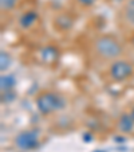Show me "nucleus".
Masks as SVG:
<instances>
[{
    "mask_svg": "<svg viewBox=\"0 0 134 152\" xmlns=\"http://www.w3.org/2000/svg\"><path fill=\"white\" fill-rule=\"evenodd\" d=\"M131 45L134 46V35H133V38H131Z\"/></svg>",
    "mask_w": 134,
    "mask_h": 152,
    "instance_id": "obj_15",
    "label": "nucleus"
},
{
    "mask_svg": "<svg viewBox=\"0 0 134 152\" xmlns=\"http://www.w3.org/2000/svg\"><path fill=\"white\" fill-rule=\"evenodd\" d=\"M14 144L20 151H32L40 144V132L38 129H26L15 136Z\"/></svg>",
    "mask_w": 134,
    "mask_h": 152,
    "instance_id": "obj_3",
    "label": "nucleus"
},
{
    "mask_svg": "<svg viewBox=\"0 0 134 152\" xmlns=\"http://www.w3.org/2000/svg\"><path fill=\"white\" fill-rule=\"evenodd\" d=\"M39 20V15H38L36 11L34 10H30V11L24 12L19 19V26L22 27L23 30H30L38 23Z\"/></svg>",
    "mask_w": 134,
    "mask_h": 152,
    "instance_id": "obj_6",
    "label": "nucleus"
},
{
    "mask_svg": "<svg viewBox=\"0 0 134 152\" xmlns=\"http://www.w3.org/2000/svg\"><path fill=\"white\" fill-rule=\"evenodd\" d=\"M16 86V78L12 74H3L0 77V89L1 92H8V90H14Z\"/></svg>",
    "mask_w": 134,
    "mask_h": 152,
    "instance_id": "obj_7",
    "label": "nucleus"
},
{
    "mask_svg": "<svg viewBox=\"0 0 134 152\" xmlns=\"http://www.w3.org/2000/svg\"><path fill=\"white\" fill-rule=\"evenodd\" d=\"M0 70L1 72H6L7 69L9 67V65H11V57H9V54L7 51H1V54H0Z\"/></svg>",
    "mask_w": 134,
    "mask_h": 152,
    "instance_id": "obj_10",
    "label": "nucleus"
},
{
    "mask_svg": "<svg viewBox=\"0 0 134 152\" xmlns=\"http://www.w3.org/2000/svg\"><path fill=\"white\" fill-rule=\"evenodd\" d=\"M134 69L133 65L125 59H115L109 67V74L110 78L115 82H123V81L129 80L133 75Z\"/></svg>",
    "mask_w": 134,
    "mask_h": 152,
    "instance_id": "obj_4",
    "label": "nucleus"
},
{
    "mask_svg": "<svg viewBox=\"0 0 134 152\" xmlns=\"http://www.w3.org/2000/svg\"><path fill=\"white\" fill-rule=\"evenodd\" d=\"M42 57H44V61H46V62L51 63L58 58V51L54 49V47H46V49L42 51Z\"/></svg>",
    "mask_w": 134,
    "mask_h": 152,
    "instance_id": "obj_9",
    "label": "nucleus"
},
{
    "mask_svg": "<svg viewBox=\"0 0 134 152\" xmlns=\"http://www.w3.org/2000/svg\"><path fill=\"white\" fill-rule=\"evenodd\" d=\"M117 131L122 135H129L134 131V120L130 113H123L117 121Z\"/></svg>",
    "mask_w": 134,
    "mask_h": 152,
    "instance_id": "obj_5",
    "label": "nucleus"
},
{
    "mask_svg": "<svg viewBox=\"0 0 134 152\" xmlns=\"http://www.w3.org/2000/svg\"><path fill=\"white\" fill-rule=\"evenodd\" d=\"M1 96H3V102L6 101V102H9V101H12L15 97H16V94H15L14 90H8V92H1Z\"/></svg>",
    "mask_w": 134,
    "mask_h": 152,
    "instance_id": "obj_12",
    "label": "nucleus"
},
{
    "mask_svg": "<svg viewBox=\"0 0 134 152\" xmlns=\"http://www.w3.org/2000/svg\"><path fill=\"white\" fill-rule=\"evenodd\" d=\"M78 4H80L82 7H91L97 0H77Z\"/></svg>",
    "mask_w": 134,
    "mask_h": 152,
    "instance_id": "obj_13",
    "label": "nucleus"
},
{
    "mask_svg": "<svg viewBox=\"0 0 134 152\" xmlns=\"http://www.w3.org/2000/svg\"><path fill=\"white\" fill-rule=\"evenodd\" d=\"M125 19L131 27H134V0H129L125 8Z\"/></svg>",
    "mask_w": 134,
    "mask_h": 152,
    "instance_id": "obj_8",
    "label": "nucleus"
},
{
    "mask_svg": "<svg viewBox=\"0 0 134 152\" xmlns=\"http://www.w3.org/2000/svg\"><path fill=\"white\" fill-rule=\"evenodd\" d=\"M36 108L42 115L50 116L58 110L63 109L66 105L64 97L54 92H43L36 98Z\"/></svg>",
    "mask_w": 134,
    "mask_h": 152,
    "instance_id": "obj_2",
    "label": "nucleus"
},
{
    "mask_svg": "<svg viewBox=\"0 0 134 152\" xmlns=\"http://www.w3.org/2000/svg\"><path fill=\"white\" fill-rule=\"evenodd\" d=\"M94 49L101 58L107 61H115L122 54L121 43L110 35H102L97 38L94 42Z\"/></svg>",
    "mask_w": 134,
    "mask_h": 152,
    "instance_id": "obj_1",
    "label": "nucleus"
},
{
    "mask_svg": "<svg viewBox=\"0 0 134 152\" xmlns=\"http://www.w3.org/2000/svg\"><path fill=\"white\" fill-rule=\"evenodd\" d=\"M130 116H131V117H133V120H134V108H133V109H131V112H130Z\"/></svg>",
    "mask_w": 134,
    "mask_h": 152,
    "instance_id": "obj_14",
    "label": "nucleus"
},
{
    "mask_svg": "<svg viewBox=\"0 0 134 152\" xmlns=\"http://www.w3.org/2000/svg\"><path fill=\"white\" fill-rule=\"evenodd\" d=\"M17 3H19V0H0V8L1 11L8 12L12 11L17 6Z\"/></svg>",
    "mask_w": 134,
    "mask_h": 152,
    "instance_id": "obj_11",
    "label": "nucleus"
}]
</instances>
